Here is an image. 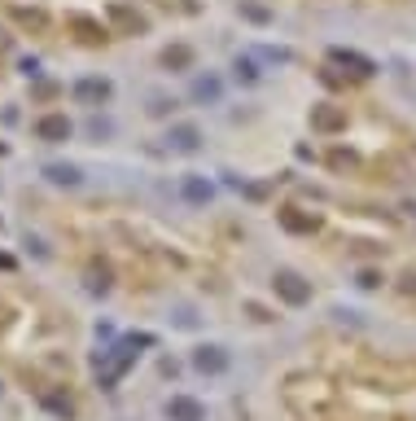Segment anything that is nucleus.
Instances as JSON below:
<instances>
[{
    "label": "nucleus",
    "mask_w": 416,
    "mask_h": 421,
    "mask_svg": "<svg viewBox=\"0 0 416 421\" xmlns=\"http://www.w3.org/2000/svg\"><path fill=\"white\" fill-rule=\"evenodd\" d=\"M110 18L119 22L123 31H145V18H141L136 9H127V5H119V0H114V5H110Z\"/></svg>",
    "instance_id": "obj_5"
},
{
    "label": "nucleus",
    "mask_w": 416,
    "mask_h": 421,
    "mask_svg": "<svg viewBox=\"0 0 416 421\" xmlns=\"http://www.w3.org/2000/svg\"><path fill=\"white\" fill-rule=\"evenodd\" d=\"M44 176L53 185H79V171L75 167H66V163H53V167H44Z\"/></svg>",
    "instance_id": "obj_9"
},
{
    "label": "nucleus",
    "mask_w": 416,
    "mask_h": 421,
    "mask_svg": "<svg viewBox=\"0 0 416 421\" xmlns=\"http://www.w3.org/2000/svg\"><path fill=\"white\" fill-rule=\"evenodd\" d=\"M36 136L40 141H71V119L66 115H44L36 123Z\"/></svg>",
    "instance_id": "obj_3"
},
{
    "label": "nucleus",
    "mask_w": 416,
    "mask_h": 421,
    "mask_svg": "<svg viewBox=\"0 0 416 421\" xmlns=\"http://www.w3.org/2000/svg\"><path fill=\"white\" fill-rule=\"evenodd\" d=\"M189 62H193V53H189L185 44H171V48L162 53V66H171V71H185Z\"/></svg>",
    "instance_id": "obj_8"
},
{
    "label": "nucleus",
    "mask_w": 416,
    "mask_h": 421,
    "mask_svg": "<svg viewBox=\"0 0 416 421\" xmlns=\"http://www.w3.org/2000/svg\"><path fill=\"white\" fill-rule=\"evenodd\" d=\"M75 101H83V106L110 101V79H79L75 84Z\"/></svg>",
    "instance_id": "obj_2"
},
{
    "label": "nucleus",
    "mask_w": 416,
    "mask_h": 421,
    "mask_svg": "<svg viewBox=\"0 0 416 421\" xmlns=\"http://www.w3.org/2000/svg\"><path fill=\"white\" fill-rule=\"evenodd\" d=\"M166 141H171L175 150H197V127H175Z\"/></svg>",
    "instance_id": "obj_10"
},
{
    "label": "nucleus",
    "mask_w": 416,
    "mask_h": 421,
    "mask_svg": "<svg viewBox=\"0 0 416 421\" xmlns=\"http://www.w3.org/2000/svg\"><path fill=\"white\" fill-rule=\"evenodd\" d=\"M193 97H197V101H220V79H197Z\"/></svg>",
    "instance_id": "obj_12"
},
{
    "label": "nucleus",
    "mask_w": 416,
    "mask_h": 421,
    "mask_svg": "<svg viewBox=\"0 0 416 421\" xmlns=\"http://www.w3.org/2000/svg\"><path fill=\"white\" fill-rule=\"evenodd\" d=\"M44 408H53L57 417H71L75 408H71V399H62V395H44Z\"/></svg>",
    "instance_id": "obj_13"
},
{
    "label": "nucleus",
    "mask_w": 416,
    "mask_h": 421,
    "mask_svg": "<svg viewBox=\"0 0 416 421\" xmlns=\"http://www.w3.org/2000/svg\"><path fill=\"white\" fill-rule=\"evenodd\" d=\"M185 198H189V202H206V198H210V185L197 180V176H189V180H185Z\"/></svg>",
    "instance_id": "obj_11"
},
{
    "label": "nucleus",
    "mask_w": 416,
    "mask_h": 421,
    "mask_svg": "<svg viewBox=\"0 0 416 421\" xmlns=\"http://www.w3.org/2000/svg\"><path fill=\"white\" fill-rule=\"evenodd\" d=\"M166 417H171V421H202L206 413H202V404H197V399H189V395H175L171 404H166Z\"/></svg>",
    "instance_id": "obj_4"
},
{
    "label": "nucleus",
    "mask_w": 416,
    "mask_h": 421,
    "mask_svg": "<svg viewBox=\"0 0 416 421\" xmlns=\"http://www.w3.org/2000/svg\"><path fill=\"white\" fill-rule=\"evenodd\" d=\"M276 294L285 303H307L311 285H303V277H294V272H276Z\"/></svg>",
    "instance_id": "obj_1"
},
{
    "label": "nucleus",
    "mask_w": 416,
    "mask_h": 421,
    "mask_svg": "<svg viewBox=\"0 0 416 421\" xmlns=\"http://www.w3.org/2000/svg\"><path fill=\"white\" fill-rule=\"evenodd\" d=\"M193 364L202 369V373H220V369H224L228 360H224V351H220V347H202V351L193 355Z\"/></svg>",
    "instance_id": "obj_6"
},
{
    "label": "nucleus",
    "mask_w": 416,
    "mask_h": 421,
    "mask_svg": "<svg viewBox=\"0 0 416 421\" xmlns=\"http://www.w3.org/2000/svg\"><path fill=\"white\" fill-rule=\"evenodd\" d=\"M311 127H315V132H333V127H342V110H315V115H311Z\"/></svg>",
    "instance_id": "obj_7"
}]
</instances>
